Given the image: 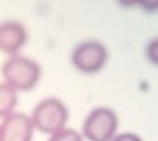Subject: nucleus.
I'll return each instance as SVG.
<instances>
[{"mask_svg": "<svg viewBox=\"0 0 158 141\" xmlns=\"http://www.w3.org/2000/svg\"><path fill=\"white\" fill-rule=\"evenodd\" d=\"M41 66L37 61L24 55H11L2 66L3 81L7 86L19 92H30L38 85L41 79Z\"/></svg>", "mask_w": 158, "mask_h": 141, "instance_id": "obj_1", "label": "nucleus"}, {"mask_svg": "<svg viewBox=\"0 0 158 141\" xmlns=\"http://www.w3.org/2000/svg\"><path fill=\"white\" fill-rule=\"evenodd\" d=\"M30 120L33 123L34 130L52 135L65 128L69 120V110L61 99L45 97L35 105Z\"/></svg>", "mask_w": 158, "mask_h": 141, "instance_id": "obj_2", "label": "nucleus"}, {"mask_svg": "<svg viewBox=\"0 0 158 141\" xmlns=\"http://www.w3.org/2000/svg\"><path fill=\"white\" fill-rule=\"evenodd\" d=\"M109 61V51L106 45L96 39L81 41L71 52V64L78 72L83 75H93L100 72Z\"/></svg>", "mask_w": 158, "mask_h": 141, "instance_id": "obj_3", "label": "nucleus"}, {"mask_svg": "<svg viewBox=\"0 0 158 141\" xmlns=\"http://www.w3.org/2000/svg\"><path fill=\"white\" fill-rule=\"evenodd\" d=\"M118 118L113 109L95 107L83 120L82 137L88 141H112L117 134Z\"/></svg>", "mask_w": 158, "mask_h": 141, "instance_id": "obj_4", "label": "nucleus"}, {"mask_svg": "<svg viewBox=\"0 0 158 141\" xmlns=\"http://www.w3.org/2000/svg\"><path fill=\"white\" fill-rule=\"evenodd\" d=\"M28 33L23 23L17 20H4L0 23V51L9 56L17 55L24 48Z\"/></svg>", "mask_w": 158, "mask_h": 141, "instance_id": "obj_5", "label": "nucleus"}, {"mask_svg": "<svg viewBox=\"0 0 158 141\" xmlns=\"http://www.w3.org/2000/svg\"><path fill=\"white\" fill-rule=\"evenodd\" d=\"M33 134V123L23 113L14 112L0 123V141H31Z\"/></svg>", "mask_w": 158, "mask_h": 141, "instance_id": "obj_6", "label": "nucleus"}, {"mask_svg": "<svg viewBox=\"0 0 158 141\" xmlns=\"http://www.w3.org/2000/svg\"><path fill=\"white\" fill-rule=\"evenodd\" d=\"M17 106V92L6 83H0V117L4 118L14 113Z\"/></svg>", "mask_w": 158, "mask_h": 141, "instance_id": "obj_7", "label": "nucleus"}, {"mask_svg": "<svg viewBox=\"0 0 158 141\" xmlns=\"http://www.w3.org/2000/svg\"><path fill=\"white\" fill-rule=\"evenodd\" d=\"M48 141H83V137L81 133H78L73 128H64L55 134L49 135Z\"/></svg>", "mask_w": 158, "mask_h": 141, "instance_id": "obj_8", "label": "nucleus"}, {"mask_svg": "<svg viewBox=\"0 0 158 141\" xmlns=\"http://www.w3.org/2000/svg\"><path fill=\"white\" fill-rule=\"evenodd\" d=\"M145 58L151 65L158 66V37L150 39L145 45Z\"/></svg>", "mask_w": 158, "mask_h": 141, "instance_id": "obj_9", "label": "nucleus"}, {"mask_svg": "<svg viewBox=\"0 0 158 141\" xmlns=\"http://www.w3.org/2000/svg\"><path fill=\"white\" fill-rule=\"evenodd\" d=\"M112 141H143V138L140 137L138 134H135V133L126 131V133L116 134L114 137L112 138Z\"/></svg>", "mask_w": 158, "mask_h": 141, "instance_id": "obj_10", "label": "nucleus"}, {"mask_svg": "<svg viewBox=\"0 0 158 141\" xmlns=\"http://www.w3.org/2000/svg\"><path fill=\"white\" fill-rule=\"evenodd\" d=\"M140 4H141V6H144V7H150V6H151V3H140ZM152 6H154L155 9H158V3H157V2H154V4H152Z\"/></svg>", "mask_w": 158, "mask_h": 141, "instance_id": "obj_11", "label": "nucleus"}]
</instances>
